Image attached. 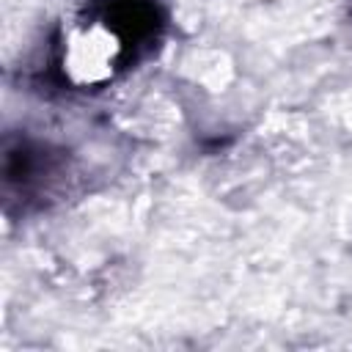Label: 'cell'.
<instances>
[{
    "label": "cell",
    "instance_id": "obj_1",
    "mask_svg": "<svg viewBox=\"0 0 352 352\" xmlns=\"http://www.w3.org/2000/svg\"><path fill=\"white\" fill-rule=\"evenodd\" d=\"M118 55V33L102 19H94L69 33L63 47V69L74 85H99L113 74Z\"/></svg>",
    "mask_w": 352,
    "mask_h": 352
}]
</instances>
